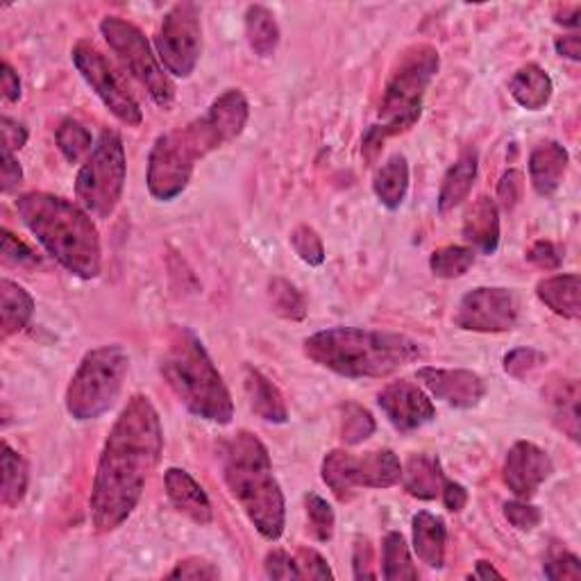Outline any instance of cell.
<instances>
[{"label":"cell","instance_id":"1","mask_svg":"<svg viewBox=\"0 0 581 581\" xmlns=\"http://www.w3.org/2000/svg\"><path fill=\"white\" fill-rule=\"evenodd\" d=\"M164 450L162 420L148 395H132L103 445L94 488L91 523L96 532L118 530L135 513Z\"/></svg>","mask_w":581,"mask_h":581},{"label":"cell","instance_id":"2","mask_svg":"<svg viewBox=\"0 0 581 581\" xmlns=\"http://www.w3.org/2000/svg\"><path fill=\"white\" fill-rule=\"evenodd\" d=\"M16 211L23 225L71 275L80 280H94L103 268V251L98 230L91 213L80 205L46 191L19 196Z\"/></svg>","mask_w":581,"mask_h":581},{"label":"cell","instance_id":"3","mask_svg":"<svg viewBox=\"0 0 581 581\" xmlns=\"http://www.w3.org/2000/svg\"><path fill=\"white\" fill-rule=\"evenodd\" d=\"M307 355L321 369L350 380H382L422 357L418 341L397 332L332 327L304 341Z\"/></svg>","mask_w":581,"mask_h":581},{"label":"cell","instance_id":"4","mask_svg":"<svg viewBox=\"0 0 581 581\" xmlns=\"http://www.w3.org/2000/svg\"><path fill=\"white\" fill-rule=\"evenodd\" d=\"M223 479L255 530L270 543L278 541L284 534L287 502L272 475L270 454L253 432L241 430L225 443Z\"/></svg>","mask_w":581,"mask_h":581},{"label":"cell","instance_id":"5","mask_svg":"<svg viewBox=\"0 0 581 581\" xmlns=\"http://www.w3.org/2000/svg\"><path fill=\"white\" fill-rule=\"evenodd\" d=\"M160 371L177 400L194 416L213 425L232 422V395L194 329L173 327L169 332Z\"/></svg>","mask_w":581,"mask_h":581},{"label":"cell","instance_id":"6","mask_svg":"<svg viewBox=\"0 0 581 581\" xmlns=\"http://www.w3.org/2000/svg\"><path fill=\"white\" fill-rule=\"evenodd\" d=\"M441 57L432 44H414L400 53L384 86L377 109V124L365 130L361 139V155L373 164L386 139L411 130L422 114L425 91L439 73Z\"/></svg>","mask_w":581,"mask_h":581},{"label":"cell","instance_id":"7","mask_svg":"<svg viewBox=\"0 0 581 581\" xmlns=\"http://www.w3.org/2000/svg\"><path fill=\"white\" fill-rule=\"evenodd\" d=\"M221 135L213 130L209 118L202 114L185 128H175L160 135L148 155V191L155 200L171 202L189 187L196 162L219 150Z\"/></svg>","mask_w":581,"mask_h":581},{"label":"cell","instance_id":"8","mask_svg":"<svg viewBox=\"0 0 581 581\" xmlns=\"http://www.w3.org/2000/svg\"><path fill=\"white\" fill-rule=\"evenodd\" d=\"M130 371V355L124 346H101L89 350L67 388V411L75 420H96L118 400Z\"/></svg>","mask_w":581,"mask_h":581},{"label":"cell","instance_id":"9","mask_svg":"<svg viewBox=\"0 0 581 581\" xmlns=\"http://www.w3.org/2000/svg\"><path fill=\"white\" fill-rule=\"evenodd\" d=\"M128 177L126 148L118 132L105 130L75 177L80 207L96 219H109L124 198Z\"/></svg>","mask_w":581,"mask_h":581},{"label":"cell","instance_id":"10","mask_svg":"<svg viewBox=\"0 0 581 581\" xmlns=\"http://www.w3.org/2000/svg\"><path fill=\"white\" fill-rule=\"evenodd\" d=\"M101 33L109 48L118 55L132 78L148 91V96L158 107L171 109L175 103V84L164 71L158 55L152 53L141 30L118 16H105L101 21Z\"/></svg>","mask_w":581,"mask_h":581},{"label":"cell","instance_id":"11","mask_svg":"<svg viewBox=\"0 0 581 581\" xmlns=\"http://www.w3.org/2000/svg\"><path fill=\"white\" fill-rule=\"evenodd\" d=\"M323 481L336 500H352L355 488H391L403 479V464L393 450H373L352 456L346 450H332L323 458Z\"/></svg>","mask_w":581,"mask_h":581},{"label":"cell","instance_id":"12","mask_svg":"<svg viewBox=\"0 0 581 581\" xmlns=\"http://www.w3.org/2000/svg\"><path fill=\"white\" fill-rule=\"evenodd\" d=\"M155 48L166 73L189 78L196 71L202 53L200 8L196 3L173 5L162 19Z\"/></svg>","mask_w":581,"mask_h":581},{"label":"cell","instance_id":"13","mask_svg":"<svg viewBox=\"0 0 581 581\" xmlns=\"http://www.w3.org/2000/svg\"><path fill=\"white\" fill-rule=\"evenodd\" d=\"M71 57L78 73L84 78V82L91 89L96 91L103 105L120 120V124H126L130 128L141 126L143 114L137 98L130 94L124 80L116 75L112 65L107 62V57L94 44L86 42L75 44Z\"/></svg>","mask_w":581,"mask_h":581},{"label":"cell","instance_id":"14","mask_svg":"<svg viewBox=\"0 0 581 581\" xmlns=\"http://www.w3.org/2000/svg\"><path fill=\"white\" fill-rule=\"evenodd\" d=\"M518 321V302L509 289L479 287L468 291L454 314V325L466 332H509Z\"/></svg>","mask_w":581,"mask_h":581},{"label":"cell","instance_id":"15","mask_svg":"<svg viewBox=\"0 0 581 581\" xmlns=\"http://www.w3.org/2000/svg\"><path fill=\"white\" fill-rule=\"evenodd\" d=\"M553 473H555L553 458H549V454L543 448L530 441L513 443L511 450L507 452L502 468V477L504 484L509 486V491L518 500H527V502L538 493V488L553 477Z\"/></svg>","mask_w":581,"mask_h":581},{"label":"cell","instance_id":"16","mask_svg":"<svg viewBox=\"0 0 581 581\" xmlns=\"http://www.w3.org/2000/svg\"><path fill=\"white\" fill-rule=\"evenodd\" d=\"M377 403L397 432H414L418 427L432 422L437 416L427 393L407 380L388 384L380 393Z\"/></svg>","mask_w":581,"mask_h":581},{"label":"cell","instance_id":"17","mask_svg":"<svg viewBox=\"0 0 581 581\" xmlns=\"http://www.w3.org/2000/svg\"><path fill=\"white\" fill-rule=\"evenodd\" d=\"M416 377L422 382V386L430 391L437 400H443L445 405L454 409H473L477 407L484 395L486 384L484 380L464 369H434V365H425L416 373Z\"/></svg>","mask_w":581,"mask_h":581},{"label":"cell","instance_id":"18","mask_svg":"<svg viewBox=\"0 0 581 581\" xmlns=\"http://www.w3.org/2000/svg\"><path fill=\"white\" fill-rule=\"evenodd\" d=\"M166 484V496L171 504L189 520H194L196 525H209L213 520V509L211 502L205 493V488L182 468H169L164 475Z\"/></svg>","mask_w":581,"mask_h":581},{"label":"cell","instance_id":"19","mask_svg":"<svg viewBox=\"0 0 581 581\" xmlns=\"http://www.w3.org/2000/svg\"><path fill=\"white\" fill-rule=\"evenodd\" d=\"M462 234L470 243L473 251H479L481 255H493L500 246L498 202L488 196H479L466 211Z\"/></svg>","mask_w":581,"mask_h":581},{"label":"cell","instance_id":"20","mask_svg":"<svg viewBox=\"0 0 581 581\" xmlns=\"http://www.w3.org/2000/svg\"><path fill=\"white\" fill-rule=\"evenodd\" d=\"M568 150L557 141L538 143L530 155V179L538 196H553L566 177Z\"/></svg>","mask_w":581,"mask_h":581},{"label":"cell","instance_id":"21","mask_svg":"<svg viewBox=\"0 0 581 581\" xmlns=\"http://www.w3.org/2000/svg\"><path fill=\"white\" fill-rule=\"evenodd\" d=\"M243 386H246L251 409L262 420L272 422V425H284L289 420V409H287V403H284V395L264 373L253 369V365H246V375H243Z\"/></svg>","mask_w":581,"mask_h":581},{"label":"cell","instance_id":"22","mask_svg":"<svg viewBox=\"0 0 581 581\" xmlns=\"http://www.w3.org/2000/svg\"><path fill=\"white\" fill-rule=\"evenodd\" d=\"M414 549L418 559L441 570L445 566V545H448V527L443 523V518L430 513V511H418L414 515Z\"/></svg>","mask_w":581,"mask_h":581},{"label":"cell","instance_id":"23","mask_svg":"<svg viewBox=\"0 0 581 581\" xmlns=\"http://www.w3.org/2000/svg\"><path fill=\"white\" fill-rule=\"evenodd\" d=\"M439 456L432 454H411L407 466H403L405 491L418 500H437L445 481Z\"/></svg>","mask_w":581,"mask_h":581},{"label":"cell","instance_id":"24","mask_svg":"<svg viewBox=\"0 0 581 581\" xmlns=\"http://www.w3.org/2000/svg\"><path fill=\"white\" fill-rule=\"evenodd\" d=\"M536 295L547 310H553L557 316L577 321L581 316V280L577 272L555 275L545 278L536 284Z\"/></svg>","mask_w":581,"mask_h":581},{"label":"cell","instance_id":"25","mask_svg":"<svg viewBox=\"0 0 581 581\" xmlns=\"http://www.w3.org/2000/svg\"><path fill=\"white\" fill-rule=\"evenodd\" d=\"M509 91L520 107L538 112L553 98L555 84L553 78L545 73V69H541L538 65H527L511 78Z\"/></svg>","mask_w":581,"mask_h":581},{"label":"cell","instance_id":"26","mask_svg":"<svg viewBox=\"0 0 581 581\" xmlns=\"http://www.w3.org/2000/svg\"><path fill=\"white\" fill-rule=\"evenodd\" d=\"M475 177H477V152H466L464 158H458L456 164L450 166V171L443 177V185L439 191V211L448 213L464 200H468Z\"/></svg>","mask_w":581,"mask_h":581},{"label":"cell","instance_id":"27","mask_svg":"<svg viewBox=\"0 0 581 581\" xmlns=\"http://www.w3.org/2000/svg\"><path fill=\"white\" fill-rule=\"evenodd\" d=\"M375 196L386 209H400L409 191V162L400 152L391 155L375 175Z\"/></svg>","mask_w":581,"mask_h":581},{"label":"cell","instance_id":"28","mask_svg":"<svg viewBox=\"0 0 581 581\" xmlns=\"http://www.w3.org/2000/svg\"><path fill=\"white\" fill-rule=\"evenodd\" d=\"M0 312H3V341L27 327L35 314V300L12 280L0 282Z\"/></svg>","mask_w":581,"mask_h":581},{"label":"cell","instance_id":"29","mask_svg":"<svg viewBox=\"0 0 581 581\" xmlns=\"http://www.w3.org/2000/svg\"><path fill=\"white\" fill-rule=\"evenodd\" d=\"M547 403L559 430L579 441V384L577 380H561L547 391Z\"/></svg>","mask_w":581,"mask_h":581},{"label":"cell","instance_id":"30","mask_svg":"<svg viewBox=\"0 0 581 581\" xmlns=\"http://www.w3.org/2000/svg\"><path fill=\"white\" fill-rule=\"evenodd\" d=\"M246 37L255 55L272 57L280 46V25L275 14L264 5H251L246 10Z\"/></svg>","mask_w":581,"mask_h":581},{"label":"cell","instance_id":"31","mask_svg":"<svg viewBox=\"0 0 581 581\" xmlns=\"http://www.w3.org/2000/svg\"><path fill=\"white\" fill-rule=\"evenodd\" d=\"M382 577L386 581H414L418 570L411 561L407 541L400 532H388L382 543Z\"/></svg>","mask_w":581,"mask_h":581},{"label":"cell","instance_id":"32","mask_svg":"<svg viewBox=\"0 0 581 581\" xmlns=\"http://www.w3.org/2000/svg\"><path fill=\"white\" fill-rule=\"evenodd\" d=\"M27 464L23 456L14 452L8 443H3V504L19 507L27 491Z\"/></svg>","mask_w":581,"mask_h":581},{"label":"cell","instance_id":"33","mask_svg":"<svg viewBox=\"0 0 581 581\" xmlns=\"http://www.w3.org/2000/svg\"><path fill=\"white\" fill-rule=\"evenodd\" d=\"M268 298L272 312L287 321H302L307 316V300L287 280L275 278L268 284Z\"/></svg>","mask_w":581,"mask_h":581},{"label":"cell","instance_id":"34","mask_svg":"<svg viewBox=\"0 0 581 581\" xmlns=\"http://www.w3.org/2000/svg\"><path fill=\"white\" fill-rule=\"evenodd\" d=\"M475 264V251L466 246H445L432 253L430 268L441 280L462 278Z\"/></svg>","mask_w":581,"mask_h":581},{"label":"cell","instance_id":"35","mask_svg":"<svg viewBox=\"0 0 581 581\" xmlns=\"http://www.w3.org/2000/svg\"><path fill=\"white\" fill-rule=\"evenodd\" d=\"M91 143H94V137L75 118H65L62 126L57 128V148L69 164H78L86 152H91Z\"/></svg>","mask_w":581,"mask_h":581},{"label":"cell","instance_id":"36","mask_svg":"<svg viewBox=\"0 0 581 581\" xmlns=\"http://www.w3.org/2000/svg\"><path fill=\"white\" fill-rule=\"evenodd\" d=\"M341 439L346 445H359L373 437L375 418L369 409H363L357 403H346L341 407Z\"/></svg>","mask_w":581,"mask_h":581},{"label":"cell","instance_id":"37","mask_svg":"<svg viewBox=\"0 0 581 581\" xmlns=\"http://www.w3.org/2000/svg\"><path fill=\"white\" fill-rule=\"evenodd\" d=\"M304 507H307V523H310V532L316 541L327 543L334 536V527H336V515L334 509L327 504V500H323L318 493H310L304 498Z\"/></svg>","mask_w":581,"mask_h":581},{"label":"cell","instance_id":"38","mask_svg":"<svg viewBox=\"0 0 581 581\" xmlns=\"http://www.w3.org/2000/svg\"><path fill=\"white\" fill-rule=\"evenodd\" d=\"M291 246L295 255L310 266H321L325 262V246L318 232L310 225H298L291 232Z\"/></svg>","mask_w":581,"mask_h":581},{"label":"cell","instance_id":"39","mask_svg":"<svg viewBox=\"0 0 581 581\" xmlns=\"http://www.w3.org/2000/svg\"><path fill=\"white\" fill-rule=\"evenodd\" d=\"M547 357L534 348H515L504 357V373L515 380H527L543 369Z\"/></svg>","mask_w":581,"mask_h":581},{"label":"cell","instance_id":"40","mask_svg":"<svg viewBox=\"0 0 581 581\" xmlns=\"http://www.w3.org/2000/svg\"><path fill=\"white\" fill-rule=\"evenodd\" d=\"M504 518L518 532H532L541 525L543 513L538 507H532L527 500H513L504 504Z\"/></svg>","mask_w":581,"mask_h":581},{"label":"cell","instance_id":"41","mask_svg":"<svg viewBox=\"0 0 581 581\" xmlns=\"http://www.w3.org/2000/svg\"><path fill=\"white\" fill-rule=\"evenodd\" d=\"M543 572L547 579L561 581V579H581V561L572 553H553L543 566Z\"/></svg>","mask_w":581,"mask_h":581},{"label":"cell","instance_id":"42","mask_svg":"<svg viewBox=\"0 0 581 581\" xmlns=\"http://www.w3.org/2000/svg\"><path fill=\"white\" fill-rule=\"evenodd\" d=\"M221 570L213 566L207 559L200 557H189V559H182L171 572L169 579H194V581H209V579H219Z\"/></svg>","mask_w":581,"mask_h":581},{"label":"cell","instance_id":"43","mask_svg":"<svg viewBox=\"0 0 581 581\" xmlns=\"http://www.w3.org/2000/svg\"><path fill=\"white\" fill-rule=\"evenodd\" d=\"M295 563L300 570V579H334V572L327 561L312 547H300Z\"/></svg>","mask_w":581,"mask_h":581},{"label":"cell","instance_id":"44","mask_svg":"<svg viewBox=\"0 0 581 581\" xmlns=\"http://www.w3.org/2000/svg\"><path fill=\"white\" fill-rule=\"evenodd\" d=\"M264 572L268 579H300L295 557L284 553V549H270L264 559Z\"/></svg>","mask_w":581,"mask_h":581},{"label":"cell","instance_id":"45","mask_svg":"<svg viewBox=\"0 0 581 581\" xmlns=\"http://www.w3.org/2000/svg\"><path fill=\"white\" fill-rule=\"evenodd\" d=\"M523 187H525V175L520 171H507L502 175L498 185V200L507 211H511L520 202V198H523Z\"/></svg>","mask_w":581,"mask_h":581},{"label":"cell","instance_id":"46","mask_svg":"<svg viewBox=\"0 0 581 581\" xmlns=\"http://www.w3.org/2000/svg\"><path fill=\"white\" fill-rule=\"evenodd\" d=\"M0 234H3V257L10 264H16V266H35V264H39V257L35 255V251L30 248V246H25V243L19 241L10 230H3Z\"/></svg>","mask_w":581,"mask_h":581},{"label":"cell","instance_id":"47","mask_svg":"<svg viewBox=\"0 0 581 581\" xmlns=\"http://www.w3.org/2000/svg\"><path fill=\"white\" fill-rule=\"evenodd\" d=\"M525 257H527V262H532L534 266L545 268V270H557L563 262L559 248L555 246L553 241H536Z\"/></svg>","mask_w":581,"mask_h":581},{"label":"cell","instance_id":"48","mask_svg":"<svg viewBox=\"0 0 581 581\" xmlns=\"http://www.w3.org/2000/svg\"><path fill=\"white\" fill-rule=\"evenodd\" d=\"M373 566V547L369 541H357L355 555H352V568H355V579H375L377 572L371 570Z\"/></svg>","mask_w":581,"mask_h":581},{"label":"cell","instance_id":"49","mask_svg":"<svg viewBox=\"0 0 581 581\" xmlns=\"http://www.w3.org/2000/svg\"><path fill=\"white\" fill-rule=\"evenodd\" d=\"M441 498H443L445 509L452 511V513H458V511H462V509L468 504V491H466V486H462L458 481H452V479H445V481H443Z\"/></svg>","mask_w":581,"mask_h":581},{"label":"cell","instance_id":"50","mask_svg":"<svg viewBox=\"0 0 581 581\" xmlns=\"http://www.w3.org/2000/svg\"><path fill=\"white\" fill-rule=\"evenodd\" d=\"M0 128H3V148L14 152L27 143V130L19 124V120L3 116L0 118Z\"/></svg>","mask_w":581,"mask_h":581},{"label":"cell","instance_id":"51","mask_svg":"<svg viewBox=\"0 0 581 581\" xmlns=\"http://www.w3.org/2000/svg\"><path fill=\"white\" fill-rule=\"evenodd\" d=\"M0 177H3V191H12L14 187H19L23 182V169L19 164V160L14 158V152L3 148V173H0Z\"/></svg>","mask_w":581,"mask_h":581},{"label":"cell","instance_id":"52","mask_svg":"<svg viewBox=\"0 0 581 581\" xmlns=\"http://www.w3.org/2000/svg\"><path fill=\"white\" fill-rule=\"evenodd\" d=\"M0 84H3L5 101L16 103L21 98V80H19V73L12 69L10 62L3 65V73H0Z\"/></svg>","mask_w":581,"mask_h":581},{"label":"cell","instance_id":"53","mask_svg":"<svg viewBox=\"0 0 581 581\" xmlns=\"http://www.w3.org/2000/svg\"><path fill=\"white\" fill-rule=\"evenodd\" d=\"M555 48H557V53L561 57L570 59V62H579V59H581V37L577 33L566 35V37H557Z\"/></svg>","mask_w":581,"mask_h":581},{"label":"cell","instance_id":"54","mask_svg":"<svg viewBox=\"0 0 581 581\" xmlns=\"http://www.w3.org/2000/svg\"><path fill=\"white\" fill-rule=\"evenodd\" d=\"M579 16H581V5L574 3V5H563L559 8V12L555 14V21L563 27H577L579 25Z\"/></svg>","mask_w":581,"mask_h":581},{"label":"cell","instance_id":"55","mask_svg":"<svg viewBox=\"0 0 581 581\" xmlns=\"http://www.w3.org/2000/svg\"><path fill=\"white\" fill-rule=\"evenodd\" d=\"M475 577L477 579H502V572H498L491 563H488V561H477V566H475Z\"/></svg>","mask_w":581,"mask_h":581}]
</instances>
